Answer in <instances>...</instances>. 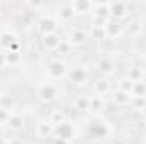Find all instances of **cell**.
I'll list each match as a JSON object with an SVG mask.
<instances>
[{
	"mask_svg": "<svg viewBox=\"0 0 146 144\" xmlns=\"http://www.w3.org/2000/svg\"><path fill=\"white\" fill-rule=\"evenodd\" d=\"M15 107V98L10 93H2L0 95V108L12 112V108Z\"/></svg>",
	"mask_w": 146,
	"mask_h": 144,
	"instance_id": "cell-21",
	"label": "cell"
},
{
	"mask_svg": "<svg viewBox=\"0 0 146 144\" xmlns=\"http://www.w3.org/2000/svg\"><path fill=\"white\" fill-rule=\"evenodd\" d=\"M61 36L58 34V32H54V34H46V36L41 37V44H42V48L44 49H48V51H56L58 49V46L61 44Z\"/></svg>",
	"mask_w": 146,
	"mask_h": 144,
	"instance_id": "cell-12",
	"label": "cell"
},
{
	"mask_svg": "<svg viewBox=\"0 0 146 144\" xmlns=\"http://www.w3.org/2000/svg\"><path fill=\"white\" fill-rule=\"evenodd\" d=\"M75 15H85V14H92L94 9V2L92 0H73L70 2Z\"/></svg>",
	"mask_w": 146,
	"mask_h": 144,
	"instance_id": "cell-10",
	"label": "cell"
},
{
	"mask_svg": "<svg viewBox=\"0 0 146 144\" xmlns=\"http://www.w3.org/2000/svg\"><path fill=\"white\" fill-rule=\"evenodd\" d=\"M53 144H70L68 141H65V139H60V137H54V143Z\"/></svg>",
	"mask_w": 146,
	"mask_h": 144,
	"instance_id": "cell-35",
	"label": "cell"
},
{
	"mask_svg": "<svg viewBox=\"0 0 146 144\" xmlns=\"http://www.w3.org/2000/svg\"><path fill=\"white\" fill-rule=\"evenodd\" d=\"M73 49V46L66 41V39H63L61 41V44L58 46V49H56V54H60V56H66V54H70Z\"/></svg>",
	"mask_w": 146,
	"mask_h": 144,
	"instance_id": "cell-29",
	"label": "cell"
},
{
	"mask_svg": "<svg viewBox=\"0 0 146 144\" xmlns=\"http://www.w3.org/2000/svg\"><path fill=\"white\" fill-rule=\"evenodd\" d=\"M106 34H107V37H112V39L121 37L122 34H124V27H122V24H121V22H117V20H112V19H110L109 22L106 24Z\"/></svg>",
	"mask_w": 146,
	"mask_h": 144,
	"instance_id": "cell-16",
	"label": "cell"
},
{
	"mask_svg": "<svg viewBox=\"0 0 146 144\" xmlns=\"http://www.w3.org/2000/svg\"><path fill=\"white\" fill-rule=\"evenodd\" d=\"M131 98L133 97L122 90H114V93H112V100L115 105H127V104H131Z\"/></svg>",
	"mask_w": 146,
	"mask_h": 144,
	"instance_id": "cell-18",
	"label": "cell"
},
{
	"mask_svg": "<svg viewBox=\"0 0 146 144\" xmlns=\"http://www.w3.org/2000/svg\"><path fill=\"white\" fill-rule=\"evenodd\" d=\"M0 144H9L7 141H5V137H3V136H0Z\"/></svg>",
	"mask_w": 146,
	"mask_h": 144,
	"instance_id": "cell-37",
	"label": "cell"
},
{
	"mask_svg": "<svg viewBox=\"0 0 146 144\" xmlns=\"http://www.w3.org/2000/svg\"><path fill=\"white\" fill-rule=\"evenodd\" d=\"M66 41L72 44L73 48H75V46H83V44L88 41V32H87L85 29L73 27V29H70V32H68V39H66Z\"/></svg>",
	"mask_w": 146,
	"mask_h": 144,
	"instance_id": "cell-9",
	"label": "cell"
},
{
	"mask_svg": "<svg viewBox=\"0 0 146 144\" xmlns=\"http://www.w3.org/2000/svg\"><path fill=\"white\" fill-rule=\"evenodd\" d=\"M46 73H48V76H49L51 80H61V78L68 76V68H66V65H65L63 61L53 59V61L48 63Z\"/></svg>",
	"mask_w": 146,
	"mask_h": 144,
	"instance_id": "cell-5",
	"label": "cell"
},
{
	"mask_svg": "<svg viewBox=\"0 0 146 144\" xmlns=\"http://www.w3.org/2000/svg\"><path fill=\"white\" fill-rule=\"evenodd\" d=\"M7 127L10 131H15V132L22 131V127H24V117L19 115V114H12L10 119H9V122H7Z\"/></svg>",
	"mask_w": 146,
	"mask_h": 144,
	"instance_id": "cell-19",
	"label": "cell"
},
{
	"mask_svg": "<svg viewBox=\"0 0 146 144\" xmlns=\"http://www.w3.org/2000/svg\"><path fill=\"white\" fill-rule=\"evenodd\" d=\"M133 85H134V83H133L131 80L124 78V80H121V81H119V87H117V90H122V92H126V93H129V95H131Z\"/></svg>",
	"mask_w": 146,
	"mask_h": 144,
	"instance_id": "cell-30",
	"label": "cell"
},
{
	"mask_svg": "<svg viewBox=\"0 0 146 144\" xmlns=\"http://www.w3.org/2000/svg\"><path fill=\"white\" fill-rule=\"evenodd\" d=\"M36 27L37 31L41 32V36H46V34H54L60 27V22L54 15L51 14H42L36 22Z\"/></svg>",
	"mask_w": 146,
	"mask_h": 144,
	"instance_id": "cell-2",
	"label": "cell"
},
{
	"mask_svg": "<svg viewBox=\"0 0 146 144\" xmlns=\"http://www.w3.org/2000/svg\"><path fill=\"white\" fill-rule=\"evenodd\" d=\"M145 61H146V53H145Z\"/></svg>",
	"mask_w": 146,
	"mask_h": 144,
	"instance_id": "cell-38",
	"label": "cell"
},
{
	"mask_svg": "<svg viewBox=\"0 0 146 144\" xmlns=\"http://www.w3.org/2000/svg\"><path fill=\"white\" fill-rule=\"evenodd\" d=\"M9 144H24L21 139H12V141H9Z\"/></svg>",
	"mask_w": 146,
	"mask_h": 144,
	"instance_id": "cell-36",
	"label": "cell"
},
{
	"mask_svg": "<svg viewBox=\"0 0 146 144\" xmlns=\"http://www.w3.org/2000/svg\"><path fill=\"white\" fill-rule=\"evenodd\" d=\"M26 5L33 10V14H34L36 10H39V9H42V7H44V3H42V2H26Z\"/></svg>",
	"mask_w": 146,
	"mask_h": 144,
	"instance_id": "cell-33",
	"label": "cell"
},
{
	"mask_svg": "<svg viewBox=\"0 0 146 144\" xmlns=\"http://www.w3.org/2000/svg\"><path fill=\"white\" fill-rule=\"evenodd\" d=\"M36 136L39 139H48L54 136V126L49 120H41L36 124Z\"/></svg>",
	"mask_w": 146,
	"mask_h": 144,
	"instance_id": "cell-11",
	"label": "cell"
},
{
	"mask_svg": "<svg viewBox=\"0 0 146 144\" xmlns=\"http://www.w3.org/2000/svg\"><path fill=\"white\" fill-rule=\"evenodd\" d=\"M126 78L131 80L133 83H136V81H143V70L138 68V66H133V68L127 71V76H126Z\"/></svg>",
	"mask_w": 146,
	"mask_h": 144,
	"instance_id": "cell-27",
	"label": "cell"
},
{
	"mask_svg": "<svg viewBox=\"0 0 146 144\" xmlns=\"http://www.w3.org/2000/svg\"><path fill=\"white\" fill-rule=\"evenodd\" d=\"M21 59H22L21 51H5V63H7V66H15V65L21 63Z\"/></svg>",
	"mask_w": 146,
	"mask_h": 144,
	"instance_id": "cell-23",
	"label": "cell"
},
{
	"mask_svg": "<svg viewBox=\"0 0 146 144\" xmlns=\"http://www.w3.org/2000/svg\"><path fill=\"white\" fill-rule=\"evenodd\" d=\"M54 17L58 19V22H70V20H73V17H75V12H73L70 3H61L56 9Z\"/></svg>",
	"mask_w": 146,
	"mask_h": 144,
	"instance_id": "cell-13",
	"label": "cell"
},
{
	"mask_svg": "<svg viewBox=\"0 0 146 144\" xmlns=\"http://www.w3.org/2000/svg\"><path fill=\"white\" fill-rule=\"evenodd\" d=\"M60 95V88L54 85V83H41L36 88V97L37 100H41L42 104H49L53 100H56Z\"/></svg>",
	"mask_w": 146,
	"mask_h": 144,
	"instance_id": "cell-3",
	"label": "cell"
},
{
	"mask_svg": "<svg viewBox=\"0 0 146 144\" xmlns=\"http://www.w3.org/2000/svg\"><path fill=\"white\" fill-rule=\"evenodd\" d=\"M97 70H99L100 75H104V76H110L112 73L115 71V63L110 58H100L97 61Z\"/></svg>",
	"mask_w": 146,
	"mask_h": 144,
	"instance_id": "cell-15",
	"label": "cell"
},
{
	"mask_svg": "<svg viewBox=\"0 0 146 144\" xmlns=\"http://www.w3.org/2000/svg\"><path fill=\"white\" fill-rule=\"evenodd\" d=\"M88 39H92V41H104V39H107L106 27L90 26V29H88Z\"/></svg>",
	"mask_w": 146,
	"mask_h": 144,
	"instance_id": "cell-20",
	"label": "cell"
},
{
	"mask_svg": "<svg viewBox=\"0 0 146 144\" xmlns=\"http://www.w3.org/2000/svg\"><path fill=\"white\" fill-rule=\"evenodd\" d=\"M109 9H110V19L112 20H124L129 15V5L126 2H109Z\"/></svg>",
	"mask_w": 146,
	"mask_h": 144,
	"instance_id": "cell-6",
	"label": "cell"
},
{
	"mask_svg": "<svg viewBox=\"0 0 146 144\" xmlns=\"http://www.w3.org/2000/svg\"><path fill=\"white\" fill-rule=\"evenodd\" d=\"M90 98L92 97H87V95H82L75 100V108L80 110V112H90Z\"/></svg>",
	"mask_w": 146,
	"mask_h": 144,
	"instance_id": "cell-24",
	"label": "cell"
},
{
	"mask_svg": "<svg viewBox=\"0 0 146 144\" xmlns=\"http://www.w3.org/2000/svg\"><path fill=\"white\" fill-rule=\"evenodd\" d=\"M124 31H127V34H131V36H136V34H139L143 31V22L141 20H133Z\"/></svg>",
	"mask_w": 146,
	"mask_h": 144,
	"instance_id": "cell-28",
	"label": "cell"
},
{
	"mask_svg": "<svg viewBox=\"0 0 146 144\" xmlns=\"http://www.w3.org/2000/svg\"><path fill=\"white\" fill-rule=\"evenodd\" d=\"M0 48H3L5 51H21L19 36L10 29L0 31Z\"/></svg>",
	"mask_w": 146,
	"mask_h": 144,
	"instance_id": "cell-4",
	"label": "cell"
},
{
	"mask_svg": "<svg viewBox=\"0 0 146 144\" xmlns=\"http://www.w3.org/2000/svg\"><path fill=\"white\" fill-rule=\"evenodd\" d=\"M109 90H110V83H109V80H107L106 76L97 78V80L94 81V92H95V95L104 97L106 93H109Z\"/></svg>",
	"mask_w": 146,
	"mask_h": 144,
	"instance_id": "cell-17",
	"label": "cell"
},
{
	"mask_svg": "<svg viewBox=\"0 0 146 144\" xmlns=\"http://www.w3.org/2000/svg\"><path fill=\"white\" fill-rule=\"evenodd\" d=\"M131 97H133V98H141V97H146V80H143V81H136V83L133 85Z\"/></svg>",
	"mask_w": 146,
	"mask_h": 144,
	"instance_id": "cell-22",
	"label": "cell"
},
{
	"mask_svg": "<svg viewBox=\"0 0 146 144\" xmlns=\"http://www.w3.org/2000/svg\"><path fill=\"white\" fill-rule=\"evenodd\" d=\"M92 19H97V20H102V22H109L110 20L109 2H94Z\"/></svg>",
	"mask_w": 146,
	"mask_h": 144,
	"instance_id": "cell-8",
	"label": "cell"
},
{
	"mask_svg": "<svg viewBox=\"0 0 146 144\" xmlns=\"http://www.w3.org/2000/svg\"><path fill=\"white\" fill-rule=\"evenodd\" d=\"M68 78H70V81L73 85H83L88 80V73H87L85 68L76 66V68H73L72 71H68Z\"/></svg>",
	"mask_w": 146,
	"mask_h": 144,
	"instance_id": "cell-14",
	"label": "cell"
},
{
	"mask_svg": "<svg viewBox=\"0 0 146 144\" xmlns=\"http://www.w3.org/2000/svg\"><path fill=\"white\" fill-rule=\"evenodd\" d=\"M131 105L136 108V110H143V108H146V97H141V98H131Z\"/></svg>",
	"mask_w": 146,
	"mask_h": 144,
	"instance_id": "cell-31",
	"label": "cell"
},
{
	"mask_svg": "<svg viewBox=\"0 0 146 144\" xmlns=\"http://www.w3.org/2000/svg\"><path fill=\"white\" fill-rule=\"evenodd\" d=\"M54 137H60V139H65L70 143L72 139H75V126L70 120H65V122L54 126Z\"/></svg>",
	"mask_w": 146,
	"mask_h": 144,
	"instance_id": "cell-7",
	"label": "cell"
},
{
	"mask_svg": "<svg viewBox=\"0 0 146 144\" xmlns=\"http://www.w3.org/2000/svg\"><path fill=\"white\" fill-rule=\"evenodd\" d=\"M85 134L90 139H106L112 134V126L102 117H94L85 127Z\"/></svg>",
	"mask_w": 146,
	"mask_h": 144,
	"instance_id": "cell-1",
	"label": "cell"
},
{
	"mask_svg": "<svg viewBox=\"0 0 146 144\" xmlns=\"http://www.w3.org/2000/svg\"><path fill=\"white\" fill-rule=\"evenodd\" d=\"M65 120H66V115H65V112L60 110V108L53 110L51 115H49V122H51L53 126H58V124H61V122H65Z\"/></svg>",
	"mask_w": 146,
	"mask_h": 144,
	"instance_id": "cell-26",
	"label": "cell"
},
{
	"mask_svg": "<svg viewBox=\"0 0 146 144\" xmlns=\"http://www.w3.org/2000/svg\"><path fill=\"white\" fill-rule=\"evenodd\" d=\"M7 63H5V53H0V68H3Z\"/></svg>",
	"mask_w": 146,
	"mask_h": 144,
	"instance_id": "cell-34",
	"label": "cell"
},
{
	"mask_svg": "<svg viewBox=\"0 0 146 144\" xmlns=\"http://www.w3.org/2000/svg\"><path fill=\"white\" fill-rule=\"evenodd\" d=\"M106 108V100L104 97H99V95H94L90 98V112H100Z\"/></svg>",
	"mask_w": 146,
	"mask_h": 144,
	"instance_id": "cell-25",
	"label": "cell"
},
{
	"mask_svg": "<svg viewBox=\"0 0 146 144\" xmlns=\"http://www.w3.org/2000/svg\"><path fill=\"white\" fill-rule=\"evenodd\" d=\"M0 127H2V126H0Z\"/></svg>",
	"mask_w": 146,
	"mask_h": 144,
	"instance_id": "cell-39",
	"label": "cell"
},
{
	"mask_svg": "<svg viewBox=\"0 0 146 144\" xmlns=\"http://www.w3.org/2000/svg\"><path fill=\"white\" fill-rule=\"evenodd\" d=\"M10 115H12V112H9V110H3V108H0V126H7V122H9V119H10Z\"/></svg>",
	"mask_w": 146,
	"mask_h": 144,
	"instance_id": "cell-32",
	"label": "cell"
}]
</instances>
